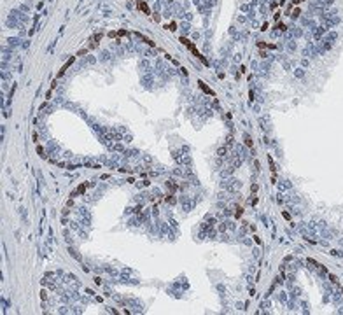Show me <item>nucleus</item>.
I'll use <instances>...</instances> for the list:
<instances>
[{"mask_svg": "<svg viewBox=\"0 0 343 315\" xmlns=\"http://www.w3.org/2000/svg\"><path fill=\"white\" fill-rule=\"evenodd\" d=\"M266 159H268V165H270V170H271V173H275V172H277V167H275V161H273V158L268 154Z\"/></svg>", "mask_w": 343, "mask_h": 315, "instance_id": "nucleus-6", "label": "nucleus"}, {"mask_svg": "<svg viewBox=\"0 0 343 315\" xmlns=\"http://www.w3.org/2000/svg\"><path fill=\"white\" fill-rule=\"evenodd\" d=\"M86 53H88V49H81V51H77V55H76V56H84Z\"/></svg>", "mask_w": 343, "mask_h": 315, "instance_id": "nucleus-11", "label": "nucleus"}, {"mask_svg": "<svg viewBox=\"0 0 343 315\" xmlns=\"http://www.w3.org/2000/svg\"><path fill=\"white\" fill-rule=\"evenodd\" d=\"M86 187H88V184H81V186H79V187H77V189H76V191L72 193V196H77V194H82V193L86 191Z\"/></svg>", "mask_w": 343, "mask_h": 315, "instance_id": "nucleus-7", "label": "nucleus"}, {"mask_svg": "<svg viewBox=\"0 0 343 315\" xmlns=\"http://www.w3.org/2000/svg\"><path fill=\"white\" fill-rule=\"evenodd\" d=\"M257 46H259V47H268V49H275V47H277L275 44H265V42H259Z\"/></svg>", "mask_w": 343, "mask_h": 315, "instance_id": "nucleus-9", "label": "nucleus"}, {"mask_svg": "<svg viewBox=\"0 0 343 315\" xmlns=\"http://www.w3.org/2000/svg\"><path fill=\"white\" fill-rule=\"evenodd\" d=\"M198 86L201 88V91H205V93H207V95H210V96H215V93L212 91V89H210L209 86H207V84L203 82V81H198Z\"/></svg>", "mask_w": 343, "mask_h": 315, "instance_id": "nucleus-4", "label": "nucleus"}, {"mask_svg": "<svg viewBox=\"0 0 343 315\" xmlns=\"http://www.w3.org/2000/svg\"><path fill=\"white\" fill-rule=\"evenodd\" d=\"M245 145L252 147V138H250V137H247V135H245Z\"/></svg>", "mask_w": 343, "mask_h": 315, "instance_id": "nucleus-10", "label": "nucleus"}, {"mask_svg": "<svg viewBox=\"0 0 343 315\" xmlns=\"http://www.w3.org/2000/svg\"><path fill=\"white\" fill-rule=\"evenodd\" d=\"M175 26H177L175 23H170V25H168V30H175Z\"/></svg>", "mask_w": 343, "mask_h": 315, "instance_id": "nucleus-12", "label": "nucleus"}, {"mask_svg": "<svg viewBox=\"0 0 343 315\" xmlns=\"http://www.w3.org/2000/svg\"><path fill=\"white\" fill-rule=\"evenodd\" d=\"M137 9L142 11L144 14H151V9H149V5H147L144 0H137Z\"/></svg>", "mask_w": 343, "mask_h": 315, "instance_id": "nucleus-3", "label": "nucleus"}, {"mask_svg": "<svg viewBox=\"0 0 343 315\" xmlns=\"http://www.w3.org/2000/svg\"><path fill=\"white\" fill-rule=\"evenodd\" d=\"M74 60H76V56H72V58H70V60H68V61H67V63H65V65L61 67V70L58 72V77H61V75H63L65 72H67V68H68V67H70V65L74 63Z\"/></svg>", "mask_w": 343, "mask_h": 315, "instance_id": "nucleus-5", "label": "nucleus"}, {"mask_svg": "<svg viewBox=\"0 0 343 315\" xmlns=\"http://www.w3.org/2000/svg\"><path fill=\"white\" fill-rule=\"evenodd\" d=\"M180 42H182V44H184V46H186V47L189 49L191 53H193V55H194V56H196V58H198V60H201V61H203V63L207 65V60H205L203 56L200 55V51L196 49V46H194V44H193L191 40H187V39H186V37H180Z\"/></svg>", "mask_w": 343, "mask_h": 315, "instance_id": "nucleus-1", "label": "nucleus"}, {"mask_svg": "<svg viewBox=\"0 0 343 315\" xmlns=\"http://www.w3.org/2000/svg\"><path fill=\"white\" fill-rule=\"evenodd\" d=\"M121 35H126V32H124V30H119V32H110V33H109V37H121Z\"/></svg>", "mask_w": 343, "mask_h": 315, "instance_id": "nucleus-8", "label": "nucleus"}, {"mask_svg": "<svg viewBox=\"0 0 343 315\" xmlns=\"http://www.w3.org/2000/svg\"><path fill=\"white\" fill-rule=\"evenodd\" d=\"M282 215H284V219H287V221H289V219H291V215H289V214H287V212H284V214H282Z\"/></svg>", "mask_w": 343, "mask_h": 315, "instance_id": "nucleus-13", "label": "nucleus"}, {"mask_svg": "<svg viewBox=\"0 0 343 315\" xmlns=\"http://www.w3.org/2000/svg\"><path fill=\"white\" fill-rule=\"evenodd\" d=\"M102 37H103V33H96V35H93V37L89 39V44H88V49H93V47H96V46L100 44V40H102Z\"/></svg>", "mask_w": 343, "mask_h": 315, "instance_id": "nucleus-2", "label": "nucleus"}]
</instances>
